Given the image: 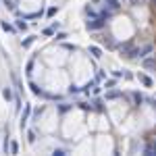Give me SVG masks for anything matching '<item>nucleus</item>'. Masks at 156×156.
<instances>
[{"label": "nucleus", "instance_id": "1", "mask_svg": "<svg viewBox=\"0 0 156 156\" xmlns=\"http://www.w3.org/2000/svg\"><path fill=\"white\" fill-rule=\"evenodd\" d=\"M146 154H156V140H150L146 146Z\"/></svg>", "mask_w": 156, "mask_h": 156}, {"label": "nucleus", "instance_id": "2", "mask_svg": "<svg viewBox=\"0 0 156 156\" xmlns=\"http://www.w3.org/2000/svg\"><path fill=\"white\" fill-rule=\"evenodd\" d=\"M144 67H146V69H154V67H156V58H148L144 62Z\"/></svg>", "mask_w": 156, "mask_h": 156}, {"label": "nucleus", "instance_id": "3", "mask_svg": "<svg viewBox=\"0 0 156 156\" xmlns=\"http://www.w3.org/2000/svg\"><path fill=\"white\" fill-rule=\"evenodd\" d=\"M90 52H92V54H94V56H102V52H100V48H96V46H92V48H90Z\"/></svg>", "mask_w": 156, "mask_h": 156}, {"label": "nucleus", "instance_id": "4", "mask_svg": "<svg viewBox=\"0 0 156 156\" xmlns=\"http://www.w3.org/2000/svg\"><path fill=\"white\" fill-rule=\"evenodd\" d=\"M140 79H142V81H144V83L148 85V87L152 85V79H150V77H146V75H140Z\"/></svg>", "mask_w": 156, "mask_h": 156}, {"label": "nucleus", "instance_id": "5", "mask_svg": "<svg viewBox=\"0 0 156 156\" xmlns=\"http://www.w3.org/2000/svg\"><path fill=\"white\" fill-rule=\"evenodd\" d=\"M131 2H133V4H140V2H142V0H131Z\"/></svg>", "mask_w": 156, "mask_h": 156}, {"label": "nucleus", "instance_id": "6", "mask_svg": "<svg viewBox=\"0 0 156 156\" xmlns=\"http://www.w3.org/2000/svg\"><path fill=\"white\" fill-rule=\"evenodd\" d=\"M152 2H154V4H156V0H152Z\"/></svg>", "mask_w": 156, "mask_h": 156}]
</instances>
